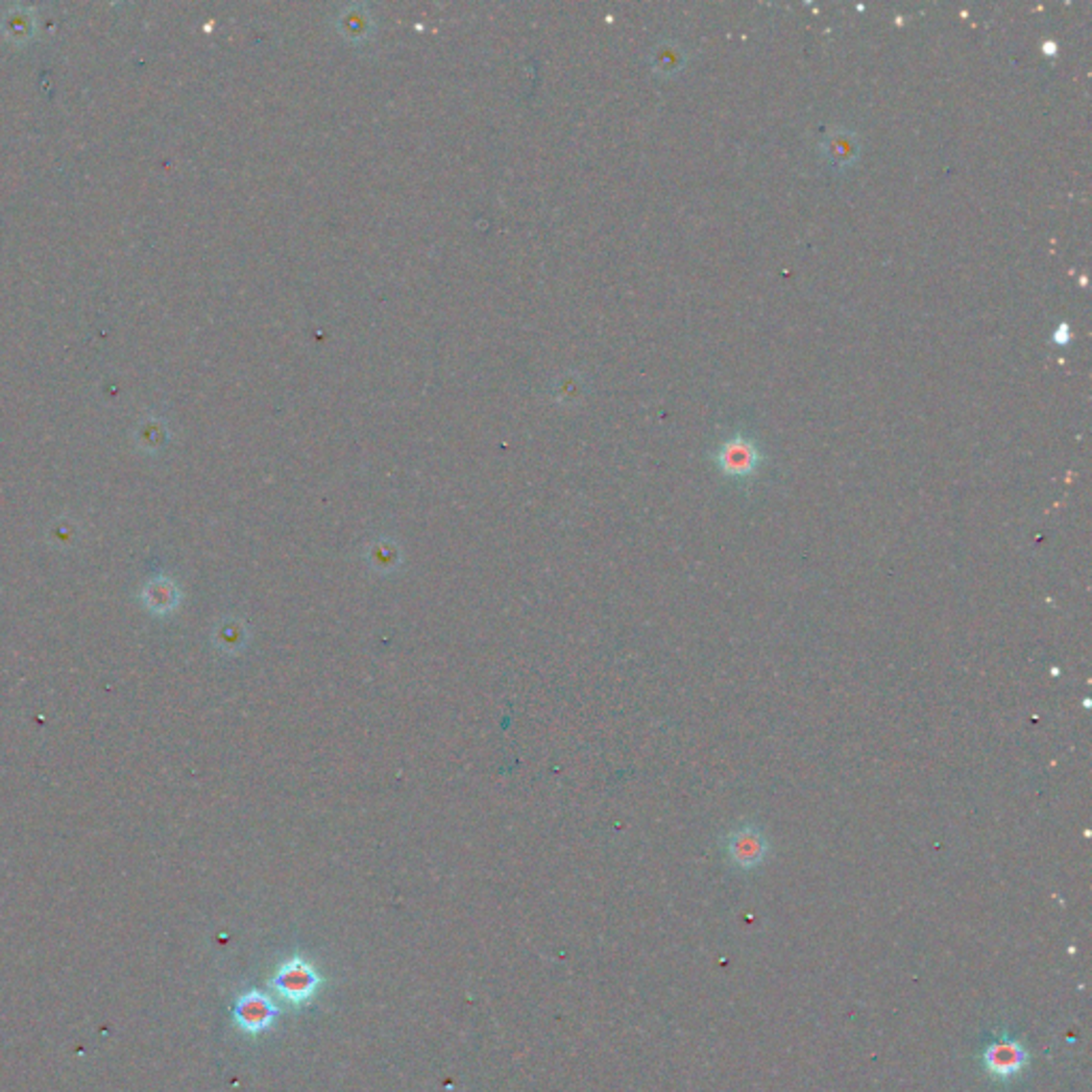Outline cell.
I'll return each mask as SVG.
<instances>
[{"mask_svg":"<svg viewBox=\"0 0 1092 1092\" xmlns=\"http://www.w3.org/2000/svg\"><path fill=\"white\" fill-rule=\"evenodd\" d=\"M321 985H323L321 973H318L305 959H302V956H293L291 960H286L282 966H279L272 980V988L279 994V997H282L286 1003L297 1005V1007L299 1005L310 1003L316 997Z\"/></svg>","mask_w":1092,"mask_h":1092,"instance_id":"cell-1","label":"cell"},{"mask_svg":"<svg viewBox=\"0 0 1092 1092\" xmlns=\"http://www.w3.org/2000/svg\"><path fill=\"white\" fill-rule=\"evenodd\" d=\"M278 1013L279 1009L276 1007V1003L269 999L267 994L258 990H250L246 994H241L233 1009L235 1022L239 1024L241 1031L248 1032V1035H260L263 1031L272 1029Z\"/></svg>","mask_w":1092,"mask_h":1092,"instance_id":"cell-2","label":"cell"},{"mask_svg":"<svg viewBox=\"0 0 1092 1092\" xmlns=\"http://www.w3.org/2000/svg\"><path fill=\"white\" fill-rule=\"evenodd\" d=\"M717 463L728 476H749L758 468L760 452L753 442L745 438H732L719 449Z\"/></svg>","mask_w":1092,"mask_h":1092,"instance_id":"cell-3","label":"cell"},{"mask_svg":"<svg viewBox=\"0 0 1092 1092\" xmlns=\"http://www.w3.org/2000/svg\"><path fill=\"white\" fill-rule=\"evenodd\" d=\"M985 1069L997 1078H1011L1022 1071L1024 1062H1027V1052L1018 1041L1001 1039L994 1041L992 1046L985 1050Z\"/></svg>","mask_w":1092,"mask_h":1092,"instance_id":"cell-4","label":"cell"},{"mask_svg":"<svg viewBox=\"0 0 1092 1092\" xmlns=\"http://www.w3.org/2000/svg\"><path fill=\"white\" fill-rule=\"evenodd\" d=\"M730 856L742 868L756 866L766 856V840L756 828H740L730 838Z\"/></svg>","mask_w":1092,"mask_h":1092,"instance_id":"cell-5","label":"cell"},{"mask_svg":"<svg viewBox=\"0 0 1092 1092\" xmlns=\"http://www.w3.org/2000/svg\"><path fill=\"white\" fill-rule=\"evenodd\" d=\"M821 148H824V157L837 169L849 167V164H854L860 157V141L856 137V133L852 131H837L833 134H828Z\"/></svg>","mask_w":1092,"mask_h":1092,"instance_id":"cell-6","label":"cell"},{"mask_svg":"<svg viewBox=\"0 0 1092 1092\" xmlns=\"http://www.w3.org/2000/svg\"><path fill=\"white\" fill-rule=\"evenodd\" d=\"M685 62H688V54H685L681 45H676L672 41H666L660 47H655L653 66H655L657 73L674 75L683 69Z\"/></svg>","mask_w":1092,"mask_h":1092,"instance_id":"cell-7","label":"cell"}]
</instances>
